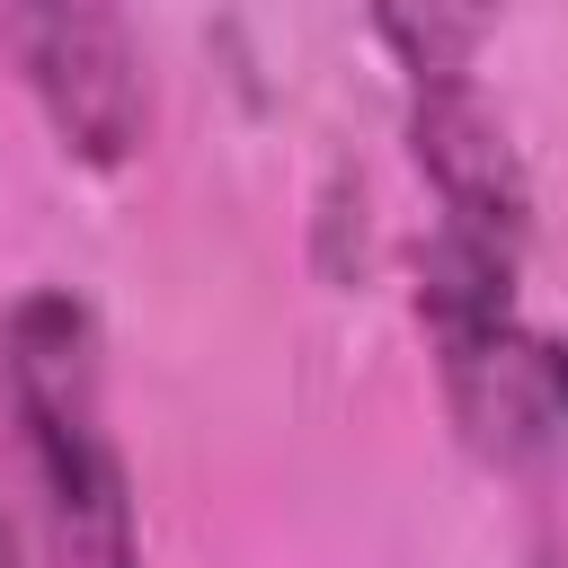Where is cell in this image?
I'll return each instance as SVG.
<instances>
[{"mask_svg":"<svg viewBox=\"0 0 568 568\" xmlns=\"http://www.w3.org/2000/svg\"><path fill=\"white\" fill-rule=\"evenodd\" d=\"M0 408L36 479L53 568H142L133 470L106 426V337L71 284H27L0 311Z\"/></svg>","mask_w":568,"mask_h":568,"instance_id":"cell-1","label":"cell"},{"mask_svg":"<svg viewBox=\"0 0 568 568\" xmlns=\"http://www.w3.org/2000/svg\"><path fill=\"white\" fill-rule=\"evenodd\" d=\"M0 53L80 169H124L151 133V80L115 0H0Z\"/></svg>","mask_w":568,"mask_h":568,"instance_id":"cell-2","label":"cell"},{"mask_svg":"<svg viewBox=\"0 0 568 568\" xmlns=\"http://www.w3.org/2000/svg\"><path fill=\"white\" fill-rule=\"evenodd\" d=\"M408 151H417V178L435 195V222L497 231V240L532 248V186H524V160H515L506 124L479 89L408 98Z\"/></svg>","mask_w":568,"mask_h":568,"instance_id":"cell-3","label":"cell"},{"mask_svg":"<svg viewBox=\"0 0 568 568\" xmlns=\"http://www.w3.org/2000/svg\"><path fill=\"white\" fill-rule=\"evenodd\" d=\"M364 9L408 98H435V89H479V53L506 0H364Z\"/></svg>","mask_w":568,"mask_h":568,"instance_id":"cell-4","label":"cell"},{"mask_svg":"<svg viewBox=\"0 0 568 568\" xmlns=\"http://www.w3.org/2000/svg\"><path fill=\"white\" fill-rule=\"evenodd\" d=\"M0 568H27V550H18V524H9V506H0Z\"/></svg>","mask_w":568,"mask_h":568,"instance_id":"cell-5","label":"cell"}]
</instances>
